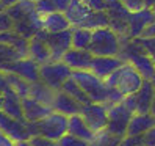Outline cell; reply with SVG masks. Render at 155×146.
Instances as JSON below:
<instances>
[{
	"instance_id": "cell-43",
	"label": "cell",
	"mask_w": 155,
	"mask_h": 146,
	"mask_svg": "<svg viewBox=\"0 0 155 146\" xmlns=\"http://www.w3.org/2000/svg\"><path fill=\"white\" fill-rule=\"evenodd\" d=\"M3 5H5V8H8V6H11V5H14V3H17L19 0H0Z\"/></svg>"
},
{
	"instance_id": "cell-23",
	"label": "cell",
	"mask_w": 155,
	"mask_h": 146,
	"mask_svg": "<svg viewBox=\"0 0 155 146\" xmlns=\"http://www.w3.org/2000/svg\"><path fill=\"white\" fill-rule=\"evenodd\" d=\"M72 24L69 22V19L66 17L64 13H60V11H55L52 14H47V16H42V29L47 30V32H63V30H68L71 29Z\"/></svg>"
},
{
	"instance_id": "cell-26",
	"label": "cell",
	"mask_w": 155,
	"mask_h": 146,
	"mask_svg": "<svg viewBox=\"0 0 155 146\" xmlns=\"http://www.w3.org/2000/svg\"><path fill=\"white\" fill-rule=\"evenodd\" d=\"M25 55L17 50L13 46L6 44V42H0V69L2 71H8L11 65H14L16 61H19L21 58H24Z\"/></svg>"
},
{
	"instance_id": "cell-24",
	"label": "cell",
	"mask_w": 155,
	"mask_h": 146,
	"mask_svg": "<svg viewBox=\"0 0 155 146\" xmlns=\"http://www.w3.org/2000/svg\"><path fill=\"white\" fill-rule=\"evenodd\" d=\"M55 94H57V90L50 88L49 85H45L44 82H35L31 83V90H30V96L35 97L36 101H39L45 105H50L52 107V102L55 99Z\"/></svg>"
},
{
	"instance_id": "cell-41",
	"label": "cell",
	"mask_w": 155,
	"mask_h": 146,
	"mask_svg": "<svg viewBox=\"0 0 155 146\" xmlns=\"http://www.w3.org/2000/svg\"><path fill=\"white\" fill-rule=\"evenodd\" d=\"M140 38H155V21L146 27L144 32H143V35L140 36Z\"/></svg>"
},
{
	"instance_id": "cell-35",
	"label": "cell",
	"mask_w": 155,
	"mask_h": 146,
	"mask_svg": "<svg viewBox=\"0 0 155 146\" xmlns=\"http://www.w3.org/2000/svg\"><path fill=\"white\" fill-rule=\"evenodd\" d=\"M140 41H141L144 49L147 50V53L150 55V58L155 63V38H140Z\"/></svg>"
},
{
	"instance_id": "cell-13",
	"label": "cell",
	"mask_w": 155,
	"mask_h": 146,
	"mask_svg": "<svg viewBox=\"0 0 155 146\" xmlns=\"http://www.w3.org/2000/svg\"><path fill=\"white\" fill-rule=\"evenodd\" d=\"M6 72H14V74L25 79L27 82H30V83H35V82L41 80V65L36 63L30 57H24L19 61H16L14 65L10 66V69Z\"/></svg>"
},
{
	"instance_id": "cell-2",
	"label": "cell",
	"mask_w": 155,
	"mask_h": 146,
	"mask_svg": "<svg viewBox=\"0 0 155 146\" xmlns=\"http://www.w3.org/2000/svg\"><path fill=\"white\" fill-rule=\"evenodd\" d=\"M105 83L110 88L119 90L124 96H132L143 87L144 77L140 74L138 69L133 65L124 63L119 69H116L111 76H108L105 79Z\"/></svg>"
},
{
	"instance_id": "cell-9",
	"label": "cell",
	"mask_w": 155,
	"mask_h": 146,
	"mask_svg": "<svg viewBox=\"0 0 155 146\" xmlns=\"http://www.w3.org/2000/svg\"><path fill=\"white\" fill-rule=\"evenodd\" d=\"M80 115L96 134L107 131L108 126V105L100 102H89L81 107Z\"/></svg>"
},
{
	"instance_id": "cell-46",
	"label": "cell",
	"mask_w": 155,
	"mask_h": 146,
	"mask_svg": "<svg viewBox=\"0 0 155 146\" xmlns=\"http://www.w3.org/2000/svg\"><path fill=\"white\" fill-rule=\"evenodd\" d=\"M150 113L155 115V96H153V102H152V108H150Z\"/></svg>"
},
{
	"instance_id": "cell-33",
	"label": "cell",
	"mask_w": 155,
	"mask_h": 146,
	"mask_svg": "<svg viewBox=\"0 0 155 146\" xmlns=\"http://www.w3.org/2000/svg\"><path fill=\"white\" fill-rule=\"evenodd\" d=\"M14 25H16V22H14V19L11 17L10 13H8L6 10L0 11V33L14 30Z\"/></svg>"
},
{
	"instance_id": "cell-37",
	"label": "cell",
	"mask_w": 155,
	"mask_h": 146,
	"mask_svg": "<svg viewBox=\"0 0 155 146\" xmlns=\"http://www.w3.org/2000/svg\"><path fill=\"white\" fill-rule=\"evenodd\" d=\"M141 144L143 146H155V126L146 132L141 137Z\"/></svg>"
},
{
	"instance_id": "cell-42",
	"label": "cell",
	"mask_w": 155,
	"mask_h": 146,
	"mask_svg": "<svg viewBox=\"0 0 155 146\" xmlns=\"http://www.w3.org/2000/svg\"><path fill=\"white\" fill-rule=\"evenodd\" d=\"M0 146H16V141L0 131Z\"/></svg>"
},
{
	"instance_id": "cell-36",
	"label": "cell",
	"mask_w": 155,
	"mask_h": 146,
	"mask_svg": "<svg viewBox=\"0 0 155 146\" xmlns=\"http://www.w3.org/2000/svg\"><path fill=\"white\" fill-rule=\"evenodd\" d=\"M121 3L129 11H140L144 8V0H121Z\"/></svg>"
},
{
	"instance_id": "cell-34",
	"label": "cell",
	"mask_w": 155,
	"mask_h": 146,
	"mask_svg": "<svg viewBox=\"0 0 155 146\" xmlns=\"http://www.w3.org/2000/svg\"><path fill=\"white\" fill-rule=\"evenodd\" d=\"M30 143L33 146H58V141L57 140H52V138H47L44 135H33L30 137Z\"/></svg>"
},
{
	"instance_id": "cell-51",
	"label": "cell",
	"mask_w": 155,
	"mask_h": 146,
	"mask_svg": "<svg viewBox=\"0 0 155 146\" xmlns=\"http://www.w3.org/2000/svg\"><path fill=\"white\" fill-rule=\"evenodd\" d=\"M35 2H36V0H35Z\"/></svg>"
},
{
	"instance_id": "cell-25",
	"label": "cell",
	"mask_w": 155,
	"mask_h": 146,
	"mask_svg": "<svg viewBox=\"0 0 155 146\" xmlns=\"http://www.w3.org/2000/svg\"><path fill=\"white\" fill-rule=\"evenodd\" d=\"M28 41L30 39H27L25 36H22L19 32H16V30L0 33V42H6V44L13 46V47H16L25 57H28Z\"/></svg>"
},
{
	"instance_id": "cell-30",
	"label": "cell",
	"mask_w": 155,
	"mask_h": 146,
	"mask_svg": "<svg viewBox=\"0 0 155 146\" xmlns=\"http://www.w3.org/2000/svg\"><path fill=\"white\" fill-rule=\"evenodd\" d=\"M6 80H8L10 88H13L21 97L30 96V90H31V83H30V82H27L25 79L19 77L17 74H14V72H6Z\"/></svg>"
},
{
	"instance_id": "cell-22",
	"label": "cell",
	"mask_w": 155,
	"mask_h": 146,
	"mask_svg": "<svg viewBox=\"0 0 155 146\" xmlns=\"http://www.w3.org/2000/svg\"><path fill=\"white\" fill-rule=\"evenodd\" d=\"M93 11L94 10H91L83 0H72L64 14L69 19V22L72 24V27H77V25H80L81 22H83Z\"/></svg>"
},
{
	"instance_id": "cell-8",
	"label": "cell",
	"mask_w": 155,
	"mask_h": 146,
	"mask_svg": "<svg viewBox=\"0 0 155 146\" xmlns=\"http://www.w3.org/2000/svg\"><path fill=\"white\" fill-rule=\"evenodd\" d=\"M155 96V87L150 80H144L143 87L132 96L124 97V104L130 108L133 113H150L152 102Z\"/></svg>"
},
{
	"instance_id": "cell-39",
	"label": "cell",
	"mask_w": 155,
	"mask_h": 146,
	"mask_svg": "<svg viewBox=\"0 0 155 146\" xmlns=\"http://www.w3.org/2000/svg\"><path fill=\"white\" fill-rule=\"evenodd\" d=\"M141 143V137H125L117 146H138Z\"/></svg>"
},
{
	"instance_id": "cell-31",
	"label": "cell",
	"mask_w": 155,
	"mask_h": 146,
	"mask_svg": "<svg viewBox=\"0 0 155 146\" xmlns=\"http://www.w3.org/2000/svg\"><path fill=\"white\" fill-rule=\"evenodd\" d=\"M35 8H36V13H38L41 17L57 11V6H55V3H53V0H36Z\"/></svg>"
},
{
	"instance_id": "cell-16",
	"label": "cell",
	"mask_w": 155,
	"mask_h": 146,
	"mask_svg": "<svg viewBox=\"0 0 155 146\" xmlns=\"http://www.w3.org/2000/svg\"><path fill=\"white\" fill-rule=\"evenodd\" d=\"M81 105L78 101H75L72 96H69L66 91L63 90H58L57 94H55V99L52 102V110L53 112H58V113H63L66 116H72V115H78L81 112Z\"/></svg>"
},
{
	"instance_id": "cell-6",
	"label": "cell",
	"mask_w": 155,
	"mask_h": 146,
	"mask_svg": "<svg viewBox=\"0 0 155 146\" xmlns=\"http://www.w3.org/2000/svg\"><path fill=\"white\" fill-rule=\"evenodd\" d=\"M72 77V69L63 60L60 61H49L41 65V82L49 85L53 90H61L63 85Z\"/></svg>"
},
{
	"instance_id": "cell-38",
	"label": "cell",
	"mask_w": 155,
	"mask_h": 146,
	"mask_svg": "<svg viewBox=\"0 0 155 146\" xmlns=\"http://www.w3.org/2000/svg\"><path fill=\"white\" fill-rule=\"evenodd\" d=\"M8 87L10 85H8V80H6V72L0 69V107H2V99Z\"/></svg>"
},
{
	"instance_id": "cell-49",
	"label": "cell",
	"mask_w": 155,
	"mask_h": 146,
	"mask_svg": "<svg viewBox=\"0 0 155 146\" xmlns=\"http://www.w3.org/2000/svg\"><path fill=\"white\" fill-rule=\"evenodd\" d=\"M150 10H152V11H153V14H155V5H153V6L150 8Z\"/></svg>"
},
{
	"instance_id": "cell-27",
	"label": "cell",
	"mask_w": 155,
	"mask_h": 146,
	"mask_svg": "<svg viewBox=\"0 0 155 146\" xmlns=\"http://www.w3.org/2000/svg\"><path fill=\"white\" fill-rule=\"evenodd\" d=\"M63 91H66V93L69 94V96H72L75 99V101H78L81 105H86V104H89V102H93L89 99V96L86 94V91L80 87V83L74 79V77H71V79H68V82L64 85H63V88H61Z\"/></svg>"
},
{
	"instance_id": "cell-5",
	"label": "cell",
	"mask_w": 155,
	"mask_h": 146,
	"mask_svg": "<svg viewBox=\"0 0 155 146\" xmlns=\"http://www.w3.org/2000/svg\"><path fill=\"white\" fill-rule=\"evenodd\" d=\"M132 116H133V112L124 102H117V104L108 105L107 132L110 135H113V137H117V138H125Z\"/></svg>"
},
{
	"instance_id": "cell-4",
	"label": "cell",
	"mask_w": 155,
	"mask_h": 146,
	"mask_svg": "<svg viewBox=\"0 0 155 146\" xmlns=\"http://www.w3.org/2000/svg\"><path fill=\"white\" fill-rule=\"evenodd\" d=\"M68 126H69V116L52 112L45 118L35 123H28V132L30 137L33 135H44L52 140H60L64 134H68Z\"/></svg>"
},
{
	"instance_id": "cell-40",
	"label": "cell",
	"mask_w": 155,
	"mask_h": 146,
	"mask_svg": "<svg viewBox=\"0 0 155 146\" xmlns=\"http://www.w3.org/2000/svg\"><path fill=\"white\" fill-rule=\"evenodd\" d=\"M71 2L72 0H53V3H55V6H57V11H60V13H66Z\"/></svg>"
},
{
	"instance_id": "cell-3",
	"label": "cell",
	"mask_w": 155,
	"mask_h": 146,
	"mask_svg": "<svg viewBox=\"0 0 155 146\" xmlns=\"http://www.w3.org/2000/svg\"><path fill=\"white\" fill-rule=\"evenodd\" d=\"M122 49V38L117 35L111 27H102V29L93 30V39L88 50L93 55L100 57H119Z\"/></svg>"
},
{
	"instance_id": "cell-15",
	"label": "cell",
	"mask_w": 155,
	"mask_h": 146,
	"mask_svg": "<svg viewBox=\"0 0 155 146\" xmlns=\"http://www.w3.org/2000/svg\"><path fill=\"white\" fill-rule=\"evenodd\" d=\"M124 63L125 61L121 57H100V55H94L89 71H93L97 77L105 80L108 76H111L116 69H119Z\"/></svg>"
},
{
	"instance_id": "cell-19",
	"label": "cell",
	"mask_w": 155,
	"mask_h": 146,
	"mask_svg": "<svg viewBox=\"0 0 155 146\" xmlns=\"http://www.w3.org/2000/svg\"><path fill=\"white\" fill-rule=\"evenodd\" d=\"M68 132L72 134V135H75V137H78V138H81V140L88 141V143H91V144L97 140V134L86 124V121L83 120V116H81L80 113L69 116Z\"/></svg>"
},
{
	"instance_id": "cell-45",
	"label": "cell",
	"mask_w": 155,
	"mask_h": 146,
	"mask_svg": "<svg viewBox=\"0 0 155 146\" xmlns=\"http://www.w3.org/2000/svg\"><path fill=\"white\" fill-rule=\"evenodd\" d=\"M155 5V0H144V8H152Z\"/></svg>"
},
{
	"instance_id": "cell-1",
	"label": "cell",
	"mask_w": 155,
	"mask_h": 146,
	"mask_svg": "<svg viewBox=\"0 0 155 146\" xmlns=\"http://www.w3.org/2000/svg\"><path fill=\"white\" fill-rule=\"evenodd\" d=\"M119 57L125 61L133 65L138 72L144 77V80H150L155 74V63L147 53V50L144 49V46L141 44L140 38L129 39L122 38V49Z\"/></svg>"
},
{
	"instance_id": "cell-14",
	"label": "cell",
	"mask_w": 155,
	"mask_h": 146,
	"mask_svg": "<svg viewBox=\"0 0 155 146\" xmlns=\"http://www.w3.org/2000/svg\"><path fill=\"white\" fill-rule=\"evenodd\" d=\"M93 52H89L88 49H75L72 47L69 49L64 57H63V61L72 69V71H89L91 69V63H93Z\"/></svg>"
},
{
	"instance_id": "cell-7",
	"label": "cell",
	"mask_w": 155,
	"mask_h": 146,
	"mask_svg": "<svg viewBox=\"0 0 155 146\" xmlns=\"http://www.w3.org/2000/svg\"><path fill=\"white\" fill-rule=\"evenodd\" d=\"M41 38L47 42V46L52 50V60L53 61H60L63 60L64 53L72 49V27L68 30H63V32H47V30H41L38 33Z\"/></svg>"
},
{
	"instance_id": "cell-47",
	"label": "cell",
	"mask_w": 155,
	"mask_h": 146,
	"mask_svg": "<svg viewBox=\"0 0 155 146\" xmlns=\"http://www.w3.org/2000/svg\"><path fill=\"white\" fill-rule=\"evenodd\" d=\"M2 10H6V8H5V5L2 2H0V11H2Z\"/></svg>"
},
{
	"instance_id": "cell-12",
	"label": "cell",
	"mask_w": 155,
	"mask_h": 146,
	"mask_svg": "<svg viewBox=\"0 0 155 146\" xmlns=\"http://www.w3.org/2000/svg\"><path fill=\"white\" fill-rule=\"evenodd\" d=\"M155 21V14L150 8H143L140 11H130L129 14V33L127 38L135 39L143 35L144 29Z\"/></svg>"
},
{
	"instance_id": "cell-50",
	"label": "cell",
	"mask_w": 155,
	"mask_h": 146,
	"mask_svg": "<svg viewBox=\"0 0 155 146\" xmlns=\"http://www.w3.org/2000/svg\"><path fill=\"white\" fill-rule=\"evenodd\" d=\"M138 146H143V144H141V143H140V144H138Z\"/></svg>"
},
{
	"instance_id": "cell-10",
	"label": "cell",
	"mask_w": 155,
	"mask_h": 146,
	"mask_svg": "<svg viewBox=\"0 0 155 146\" xmlns=\"http://www.w3.org/2000/svg\"><path fill=\"white\" fill-rule=\"evenodd\" d=\"M107 13H108V17H110V27L121 38H127L130 11L121 3V0H108Z\"/></svg>"
},
{
	"instance_id": "cell-48",
	"label": "cell",
	"mask_w": 155,
	"mask_h": 146,
	"mask_svg": "<svg viewBox=\"0 0 155 146\" xmlns=\"http://www.w3.org/2000/svg\"><path fill=\"white\" fill-rule=\"evenodd\" d=\"M150 82H152V85H153V87H155V74H153V77H152V79H150Z\"/></svg>"
},
{
	"instance_id": "cell-44",
	"label": "cell",
	"mask_w": 155,
	"mask_h": 146,
	"mask_svg": "<svg viewBox=\"0 0 155 146\" xmlns=\"http://www.w3.org/2000/svg\"><path fill=\"white\" fill-rule=\"evenodd\" d=\"M16 146H33L30 143V140H21V141H16Z\"/></svg>"
},
{
	"instance_id": "cell-18",
	"label": "cell",
	"mask_w": 155,
	"mask_h": 146,
	"mask_svg": "<svg viewBox=\"0 0 155 146\" xmlns=\"http://www.w3.org/2000/svg\"><path fill=\"white\" fill-rule=\"evenodd\" d=\"M0 110L5 112L6 115H10L13 118H17L21 121H27L25 116H24V108H22V97L16 93L13 88L8 87L5 94H3V99H2V107Z\"/></svg>"
},
{
	"instance_id": "cell-20",
	"label": "cell",
	"mask_w": 155,
	"mask_h": 146,
	"mask_svg": "<svg viewBox=\"0 0 155 146\" xmlns=\"http://www.w3.org/2000/svg\"><path fill=\"white\" fill-rule=\"evenodd\" d=\"M153 126H155V115L133 113L129 123V129H127V137H143Z\"/></svg>"
},
{
	"instance_id": "cell-28",
	"label": "cell",
	"mask_w": 155,
	"mask_h": 146,
	"mask_svg": "<svg viewBox=\"0 0 155 146\" xmlns=\"http://www.w3.org/2000/svg\"><path fill=\"white\" fill-rule=\"evenodd\" d=\"M77 27H85V29H89V30L102 29V27H110V17H108L107 11H93Z\"/></svg>"
},
{
	"instance_id": "cell-17",
	"label": "cell",
	"mask_w": 155,
	"mask_h": 146,
	"mask_svg": "<svg viewBox=\"0 0 155 146\" xmlns=\"http://www.w3.org/2000/svg\"><path fill=\"white\" fill-rule=\"evenodd\" d=\"M22 108H24V116L28 123L39 121L53 112L50 105H45L39 101H36L31 96L22 97Z\"/></svg>"
},
{
	"instance_id": "cell-29",
	"label": "cell",
	"mask_w": 155,
	"mask_h": 146,
	"mask_svg": "<svg viewBox=\"0 0 155 146\" xmlns=\"http://www.w3.org/2000/svg\"><path fill=\"white\" fill-rule=\"evenodd\" d=\"M93 39V30L85 27H72V47L88 49Z\"/></svg>"
},
{
	"instance_id": "cell-32",
	"label": "cell",
	"mask_w": 155,
	"mask_h": 146,
	"mask_svg": "<svg viewBox=\"0 0 155 146\" xmlns=\"http://www.w3.org/2000/svg\"><path fill=\"white\" fill-rule=\"evenodd\" d=\"M58 146H91V143H88V141L81 140L78 137L68 132L58 140Z\"/></svg>"
},
{
	"instance_id": "cell-11",
	"label": "cell",
	"mask_w": 155,
	"mask_h": 146,
	"mask_svg": "<svg viewBox=\"0 0 155 146\" xmlns=\"http://www.w3.org/2000/svg\"><path fill=\"white\" fill-rule=\"evenodd\" d=\"M0 131L3 134H6L10 138H13L14 141L30 138L28 121H21V120H17V118L6 115L2 110H0Z\"/></svg>"
},
{
	"instance_id": "cell-21",
	"label": "cell",
	"mask_w": 155,
	"mask_h": 146,
	"mask_svg": "<svg viewBox=\"0 0 155 146\" xmlns=\"http://www.w3.org/2000/svg\"><path fill=\"white\" fill-rule=\"evenodd\" d=\"M28 57L33 58L36 63H39V65H45L49 61H53L50 47L39 35L33 36L28 41Z\"/></svg>"
}]
</instances>
